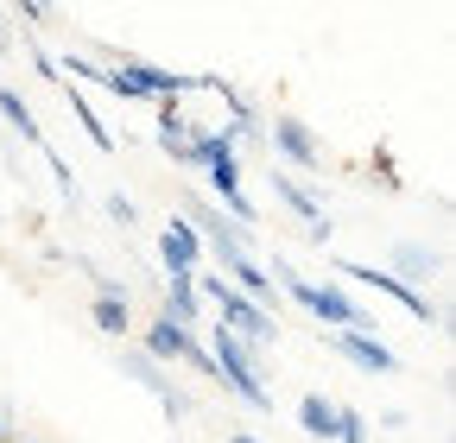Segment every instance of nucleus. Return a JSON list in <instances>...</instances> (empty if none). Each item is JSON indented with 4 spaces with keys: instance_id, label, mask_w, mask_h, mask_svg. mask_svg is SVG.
<instances>
[{
    "instance_id": "f257e3e1",
    "label": "nucleus",
    "mask_w": 456,
    "mask_h": 443,
    "mask_svg": "<svg viewBox=\"0 0 456 443\" xmlns=\"http://www.w3.org/2000/svg\"><path fill=\"white\" fill-rule=\"evenodd\" d=\"M197 152H203V165H197V172L209 178V197L228 209V222L254 229V222H260V209H254V203H248V190H241V158H235V146H228L216 127H203V133H197Z\"/></svg>"
},
{
    "instance_id": "f03ea898",
    "label": "nucleus",
    "mask_w": 456,
    "mask_h": 443,
    "mask_svg": "<svg viewBox=\"0 0 456 443\" xmlns=\"http://www.w3.org/2000/svg\"><path fill=\"white\" fill-rule=\"evenodd\" d=\"M197 298H209V304H216L222 329H228V336H235V342H241L248 355H254V349H266V342L279 336V323H273V317H266L260 304H248V298H241L235 286L222 279V272H216V279H203V272H197Z\"/></svg>"
},
{
    "instance_id": "7ed1b4c3",
    "label": "nucleus",
    "mask_w": 456,
    "mask_h": 443,
    "mask_svg": "<svg viewBox=\"0 0 456 443\" xmlns=\"http://www.w3.org/2000/svg\"><path fill=\"white\" fill-rule=\"evenodd\" d=\"M273 279H279L285 292H292V298H298V304H305V310H311L317 323H330V329H362V336L374 329V323H368V310H362V304H355L349 292H342V286H317V279H298V272L285 266V260H273Z\"/></svg>"
},
{
    "instance_id": "20e7f679",
    "label": "nucleus",
    "mask_w": 456,
    "mask_h": 443,
    "mask_svg": "<svg viewBox=\"0 0 456 443\" xmlns=\"http://www.w3.org/2000/svg\"><path fill=\"white\" fill-rule=\"evenodd\" d=\"M203 349H209V361H216V380L228 386V393H241V399H248V406H260V412L273 406V393L260 386V361H254V355H248L235 336H228L222 323L209 329V342H203Z\"/></svg>"
},
{
    "instance_id": "39448f33",
    "label": "nucleus",
    "mask_w": 456,
    "mask_h": 443,
    "mask_svg": "<svg viewBox=\"0 0 456 443\" xmlns=\"http://www.w3.org/2000/svg\"><path fill=\"white\" fill-rule=\"evenodd\" d=\"M342 279H362V286H374L380 298H393V304H406L419 323H437V304L425 298V292H412L406 279H393V272H380V266H362V260H342Z\"/></svg>"
},
{
    "instance_id": "423d86ee",
    "label": "nucleus",
    "mask_w": 456,
    "mask_h": 443,
    "mask_svg": "<svg viewBox=\"0 0 456 443\" xmlns=\"http://www.w3.org/2000/svg\"><path fill=\"white\" fill-rule=\"evenodd\" d=\"M197 121H184V108L178 101H159V146L171 152V158H178V165H191V172H197V165H203V152H197Z\"/></svg>"
},
{
    "instance_id": "0eeeda50",
    "label": "nucleus",
    "mask_w": 456,
    "mask_h": 443,
    "mask_svg": "<svg viewBox=\"0 0 456 443\" xmlns=\"http://www.w3.org/2000/svg\"><path fill=\"white\" fill-rule=\"evenodd\" d=\"M121 367H127V374H134V380L146 386V393H152V399L165 406V418H171V424H178V418L191 412V406H184V393H178V386H171V374H165L159 361H146L140 349H127V355H121Z\"/></svg>"
},
{
    "instance_id": "6e6552de",
    "label": "nucleus",
    "mask_w": 456,
    "mask_h": 443,
    "mask_svg": "<svg viewBox=\"0 0 456 443\" xmlns=\"http://www.w3.org/2000/svg\"><path fill=\"white\" fill-rule=\"evenodd\" d=\"M330 349H336L342 361H355L362 374H393V367H399L393 349H387L380 336H362V329H330Z\"/></svg>"
},
{
    "instance_id": "1a4fd4ad",
    "label": "nucleus",
    "mask_w": 456,
    "mask_h": 443,
    "mask_svg": "<svg viewBox=\"0 0 456 443\" xmlns=\"http://www.w3.org/2000/svg\"><path fill=\"white\" fill-rule=\"evenodd\" d=\"M273 146H279V158L285 165H298V172H317V133L298 121V115H273Z\"/></svg>"
},
{
    "instance_id": "9d476101",
    "label": "nucleus",
    "mask_w": 456,
    "mask_h": 443,
    "mask_svg": "<svg viewBox=\"0 0 456 443\" xmlns=\"http://www.w3.org/2000/svg\"><path fill=\"white\" fill-rule=\"evenodd\" d=\"M273 190H279V203H285V209H292V215L305 222V235L323 247V241H330V215H323V203H317L298 178H285V172H273Z\"/></svg>"
},
{
    "instance_id": "9b49d317",
    "label": "nucleus",
    "mask_w": 456,
    "mask_h": 443,
    "mask_svg": "<svg viewBox=\"0 0 456 443\" xmlns=\"http://www.w3.org/2000/svg\"><path fill=\"white\" fill-rule=\"evenodd\" d=\"M159 260H165V272H197L203 241H197L191 222H165V229H159Z\"/></svg>"
},
{
    "instance_id": "f8f14e48",
    "label": "nucleus",
    "mask_w": 456,
    "mask_h": 443,
    "mask_svg": "<svg viewBox=\"0 0 456 443\" xmlns=\"http://www.w3.org/2000/svg\"><path fill=\"white\" fill-rule=\"evenodd\" d=\"M191 342H197V336H191V329H184V323H171V317L159 310V317L146 323V349H140V355L165 367V361H184V349H191Z\"/></svg>"
},
{
    "instance_id": "ddd939ff",
    "label": "nucleus",
    "mask_w": 456,
    "mask_h": 443,
    "mask_svg": "<svg viewBox=\"0 0 456 443\" xmlns=\"http://www.w3.org/2000/svg\"><path fill=\"white\" fill-rule=\"evenodd\" d=\"M95 329H102V336H127V329H134L127 292L114 286V279H95Z\"/></svg>"
},
{
    "instance_id": "4468645a",
    "label": "nucleus",
    "mask_w": 456,
    "mask_h": 443,
    "mask_svg": "<svg viewBox=\"0 0 456 443\" xmlns=\"http://www.w3.org/2000/svg\"><path fill=\"white\" fill-rule=\"evenodd\" d=\"M197 310H203V298H197V272H171V286H165V317L184 323L191 336H197Z\"/></svg>"
},
{
    "instance_id": "2eb2a0df",
    "label": "nucleus",
    "mask_w": 456,
    "mask_h": 443,
    "mask_svg": "<svg viewBox=\"0 0 456 443\" xmlns=\"http://www.w3.org/2000/svg\"><path fill=\"white\" fill-rule=\"evenodd\" d=\"M298 424H305V437H323V443H336V399H323V393H305V399H298Z\"/></svg>"
},
{
    "instance_id": "dca6fc26",
    "label": "nucleus",
    "mask_w": 456,
    "mask_h": 443,
    "mask_svg": "<svg viewBox=\"0 0 456 443\" xmlns=\"http://www.w3.org/2000/svg\"><path fill=\"white\" fill-rule=\"evenodd\" d=\"M0 115H7L13 127H20V140H32V146H45V127L32 121V108L20 101V89H7V83H0Z\"/></svg>"
},
{
    "instance_id": "f3484780",
    "label": "nucleus",
    "mask_w": 456,
    "mask_h": 443,
    "mask_svg": "<svg viewBox=\"0 0 456 443\" xmlns=\"http://www.w3.org/2000/svg\"><path fill=\"white\" fill-rule=\"evenodd\" d=\"M64 95H70V108H77V121H83V127H89V140H95V146H102V152H108V146H114V133H108V127H102V121H95V108H89V101H83V95H77V89H70V83H64Z\"/></svg>"
},
{
    "instance_id": "a211bd4d",
    "label": "nucleus",
    "mask_w": 456,
    "mask_h": 443,
    "mask_svg": "<svg viewBox=\"0 0 456 443\" xmlns=\"http://www.w3.org/2000/svg\"><path fill=\"white\" fill-rule=\"evenodd\" d=\"M336 443H368V418L355 406H336Z\"/></svg>"
},
{
    "instance_id": "6ab92c4d",
    "label": "nucleus",
    "mask_w": 456,
    "mask_h": 443,
    "mask_svg": "<svg viewBox=\"0 0 456 443\" xmlns=\"http://www.w3.org/2000/svg\"><path fill=\"white\" fill-rule=\"evenodd\" d=\"M393 260H399V272H412V279H425V272H437V254H425V247H412V241L399 247Z\"/></svg>"
},
{
    "instance_id": "aec40b11",
    "label": "nucleus",
    "mask_w": 456,
    "mask_h": 443,
    "mask_svg": "<svg viewBox=\"0 0 456 443\" xmlns=\"http://www.w3.org/2000/svg\"><path fill=\"white\" fill-rule=\"evenodd\" d=\"M184 367H197L203 380H216V361H209V349H203V342H191V349H184Z\"/></svg>"
},
{
    "instance_id": "412c9836",
    "label": "nucleus",
    "mask_w": 456,
    "mask_h": 443,
    "mask_svg": "<svg viewBox=\"0 0 456 443\" xmlns=\"http://www.w3.org/2000/svg\"><path fill=\"white\" fill-rule=\"evenodd\" d=\"M374 178H380V190H399V178H393V152H387V146L374 152Z\"/></svg>"
},
{
    "instance_id": "4be33fe9",
    "label": "nucleus",
    "mask_w": 456,
    "mask_h": 443,
    "mask_svg": "<svg viewBox=\"0 0 456 443\" xmlns=\"http://www.w3.org/2000/svg\"><path fill=\"white\" fill-rule=\"evenodd\" d=\"M108 215H114V222H121V229H134V215H140V209H134V203H127L121 190H114V197H108Z\"/></svg>"
},
{
    "instance_id": "5701e85b",
    "label": "nucleus",
    "mask_w": 456,
    "mask_h": 443,
    "mask_svg": "<svg viewBox=\"0 0 456 443\" xmlns=\"http://www.w3.org/2000/svg\"><path fill=\"white\" fill-rule=\"evenodd\" d=\"M0 443H20V418H13L7 399H0Z\"/></svg>"
},
{
    "instance_id": "b1692460",
    "label": "nucleus",
    "mask_w": 456,
    "mask_h": 443,
    "mask_svg": "<svg viewBox=\"0 0 456 443\" xmlns=\"http://www.w3.org/2000/svg\"><path fill=\"white\" fill-rule=\"evenodd\" d=\"M0 51H13V38H7V26H0Z\"/></svg>"
},
{
    "instance_id": "393cba45",
    "label": "nucleus",
    "mask_w": 456,
    "mask_h": 443,
    "mask_svg": "<svg viewBox=\"0 0 456 443\" xmlns=\"http://www.w3.org/2000/svg\"><path fill=\"white\" fill-rule=\"evenodd\" d=\"M228 443H254V437H248V431H235V437H228Z\"/></svg>"
}]
</instances>
